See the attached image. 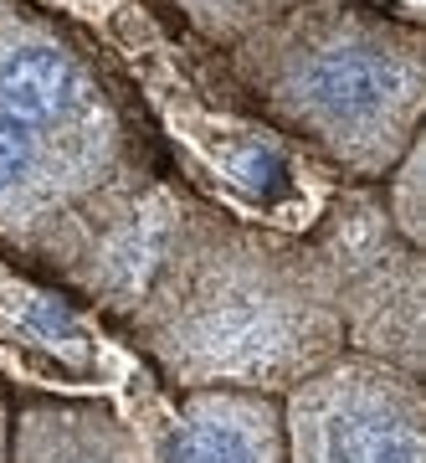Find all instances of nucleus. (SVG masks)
I'll list each match as a JSON object with an SVG mask.
<instances>
[{
	"label": "nucleus",
	"instance_id": "nucleus-3",
	"mask_svg": "<svg viewBox=\"0 0 426 463\" xmlns=\"http://www.w3.org/2000/svg\"><path fill=\"white\" fill-rule=\"evenodd\" d=\"M227 52L257 109L349 181H385L421 139V26L370 0H303Z\"/></svg>",
	"mask_w": 426,
	"mask_h": 463
},
{
	"label": "nucleus",
	"instance_id": "nucleus-6",
	"mask_svg": "<svg viewBox=\"0 0 426 463\" xmlns=\"http://www.w3.org/2000/svg\"><path fill=\"white\" fill-rule=\"evenodd\" d=\"M139 463H282V407L263 392H185Z\"/></svg>",
	"mask_w": 426,
	"mask_h": 463
},
{
	"label": "nucleus",
	"instance_id": "nucleus-4",
	"mask_svg": "<svg viewBox=\"0 0 426 463\" xmlns=\"http://www.w3.org/2000/svg\"><path fill=\"white\" fill-rule=\"evenodd\" d=\"M278 407L282 463H426L421 376L375 355H334L288 386Z\"/></svg>",
	"mask_w": 426,
	"mask_h": 463
},
{
	"label": "nucleus",
	"instance_id": "nucleus-2",
	"mask_svg": "<svg viewBox=\"0 0 426 463\" xmlns=\"http://www.w3.org/2000/svg\"><path fill=\"white\" fill-rule=\"evenodd\" d=\"M134 340L181 392L282 397L345 355V325L309 242L170 196L124 298Z\"/></svg>",
	"mask_w": 426,
	"mask_h": 463
},
{
	"label": "nucleus",
	"instance_id": "nucleus-1",
	"mask_svg": "<svg viewBox=\"0 0 426 463\" xmlns=\"http://www.w3.org/2000/svg\"><path fill=\"white\" fill-rule=\"evenodd\" d=\"M164 206L88 42L32 0H0V242L124 309Z\"/></svg>",
	"mask_w": 426,
	"mask_h": 463
},
{
	"label": "nucleus",
	"instance_id": "nucleus-7",
	"mask_svg": "<svg viewBox=\"0 0 426 463\" xmlns=\"http://www.w3.org/2000/svg\"><path fill=\"white\" fill-rule=\"evenodd\" d=\"M5 463H139V438L103 402H26Z\"/></svg>",
	"mask_w": 426,
	"mask_h": 463
},
{
	"label": "nucleus",
	"instance_id": "nucleus-8",
	"mask_svg": "<svg viewBox=\"0 0 426 463\" xmlns=\"http://www.w3.org/2000/svg\"><path fill=\"white\" fill-rule=\"evenodd\" d=\"M160 5H170L190 32H200L216 47H236L242 36L278 21L282 11H293L303 0H160Z\"/></svg>",
	"mask_w": 426,
	"mask_h": 463
},
{
	"label": "nucleus",
	"instance_id": "nucleus-9",
	"mask_svg": "<svg viewBox=\"0 0 426 463\" xmlns=\"http://www.w3.org/2000/svg\"><path fill=\"white\" fill-rule=\"evenodd\" d=\"M421 175H426V145L416 139V145L391 165V175H385V201H380V206H385V222L395 227V237L411 242V248H421V237H426Z\"/></svg>",
	"mask_w": 426,
	"mask_h": 463
},
{
	"label": "nucleus",
	"instance_id": "nucleus-10",
	"mask_svg": "<svg viewBox=\"0 0 426 463\" xmlns=\"http://www.w3.org/2000/svg\"><path fill=\"white\" fill-rule=\"evenodd\" d=\"M5 448H11V407L0 397V463H5Z\"/></svg>",
	"mask_w": 426,
	"mask_h": 463
},
{
	"label": "nucleus",
	"instance_id": "nucleus-5",
	"mask_svg": "<svg viewBox=\"0 0 426 463\" xmlns=\"http://www.w3.org/2000/svg\"><path fill=\"white\" fill-rule=\"evenodd\" d=\"M309 248L329 279L345 345L421 376V248L395 237L385 206L349 191L319 222Z\"/></svg>",
	"mask_w": 426,
	"mask_h": 463
}]
</instances>
